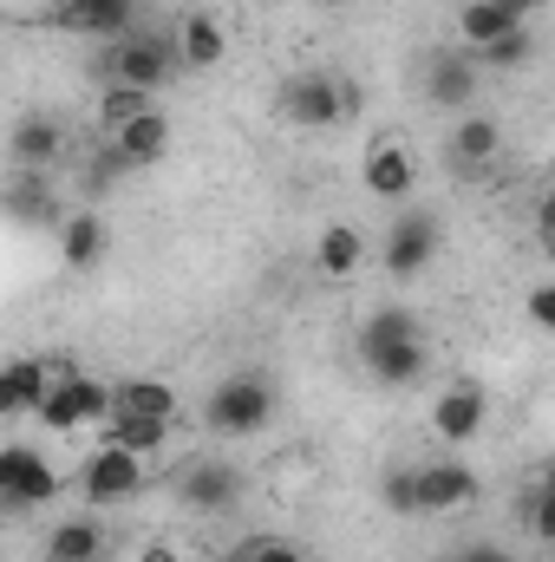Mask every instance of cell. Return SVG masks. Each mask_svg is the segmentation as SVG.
I'll return each instance as SVG.
<instances>
[{"mask_svg":"<svg viewBox=\"0 0 555 562\" xmlns=\"http://www.w3.org/2000/svg\"><path fill=\"white\" fill-rule=\"evenodd\" d=\"M105 557V524L99 517H66V524H53L46 530V562H99Z\"/></svg>","mask_w":555,"mask_h":562,"instance_id":"7402d4cb","label":"cell"},{"mask_svg":"<svg viewBox=\"0 0 555 562\" xmlns=\"http://www.w3.org/2000/svg\"><path fill=\"white\" fill-rule=\"evenodd\" d=\"M112 144H118V157H125L132 170H150V164H163V157H170V119L150 105L144 119L118 125V132H112Z\"/></svg>","mask_w":555,"mask_h":562,"instance_id":"44dd1931","label":"cell"},{"mask_svg":"<svg viewBox=\"0 0 555 562\" xmlns=\"http://www.w3.org/2000/svg\"><path fill=\"white\" fill-rule=\"evenodd\" d=\"M7 380H13V406H20V419H33V406L46 400V386L59 380V367H53V360H13Z\"/></svg>","mask_w":555,"mask_h":562,"instance_id":"4316f807","label":"cell"},{"mask_svg":"<svg viewBox=\"0 0 555 562\" xmlns=\"http://www.w3.org/2000/svg\"><path fill=\"white\" fill-rule=\"evenodd\" d=\"M229 562H307V550H301V543H287V537H249Z\"/></svg>","mask_w":555,"mask_h":562,"instance_id":"4dcf8cb0","label":"cell"},{"mask_svg":"<svg viewBox=\"0 0 555 562\" xmlns=\"http://www.w3.org/2000/svg\"><path fill=\"white\" fill-rule=\"evenodd\" d=\"M275 419V380L269 373H223L203 400V425L216 438H256Z\"/></svg>","mask_w":555,"mask_h":562,"instance_id":"3957f363","label":"cell"},{"mask_svg":"<svg viewBox=\"0 0 555 562\" xmlns=\"http://www.w3.org/2000/svg\"><path fill=\"white\" fill-rule=\"evenodd\" d=\"M112 413H138V419H177V393L163 380H112Z\"/></svg>","mask_w":555,"mask_h":562,"instance_id":"cb8c5ba5","label":"cell"},{"mask_svg":"<svg viewBox=\"0 0 555 562\" xmlns=\"http://www.w3.org/2000/svg\"><path fill=\"white\" fill-rule=\"evenodd\" d=\"M125 177H138V170L118 157V144H112V138H105L99 150H92V157H86V190H92V196H99V190H118Z\"/></svg>","mask_w":555,"mask_h":562,"instance_id":"f1b7e54d","label":"cell"},{"mask_svg":"<svg viewBox=\"0 0 555 562\" xmlns=\"http://www.w3.org/2000/svg\"><path fill=\"white\" fill-rule=\"evenodd\" d=\"M353 112H360V86L340 79V72H294L281 86V119L301 125V132H327Z\"/></svg>","mask_w":555,"mask_h":562,"instance_id":"277c9868","label":"cell"},{"mask_svg":"<svg viewBox=\"0 0 555 562\" xmlns=\"http://www.w3.org/2000/svg\"><path fill=\"white\" fill-rule=\"evenodd\" d=\"M438 249H444V229H438V216L406 210V216L386 229V249H380V262H386V276H393V281H412V276H424V269L438 262Z\"/></svg>","mask_w":555,"mask_h":562,"instance_id":"9c48e42d","label":"cell"},{"mask_svg":"<svg viewBox=\"0 0 555 562\" xmlns=\"http://www.w3.org/2000/svg\"><path fill=\"white\" fill-rule=\"evenodd\" d=\"M0 419H20V406H13V380H7V367H0Z\"/></svg>","mask_w":555,"mask_h":562,"instance_id":"d590c367","label":"cell"},{"mask_svg":"<svg viewBox=\"0 0 555 562\" xmlns=\"http://www.w3.org/2000/svg\"><path fill=\"white\" fill-rule=\"evenodd\" d=\"M177 504L196 510V517H223V510L242 504V471L223 464V458H196V464H183V477H177Z\"/></svg>","mask_w":555,"mask_h":562,"instance_id":"8fae6325","label":"cell"},{"mask_svg":"<svg viewBox=\"0 0 555 562\" xmlns=\"http://www.w3.org/2000/svg\"><path fill=\"white\" fill-rule=\"evenodd\" d=\"M471 59H477V72H523V66L536 59V33H530V26H510L503 40L477 46Z\"/></svg>","mask_w":555,"mask_h":562,"instance_id":"d4e9b609","label":"cell"},{"mask_svg":"<svg viewBox=\"0 0 555 562\" xmlns=\"http://www.w3.org/2000/svg\"><path fill=\"white\" fill-rule=\"evenodd\" d=\"M138 20L144 0H59V7H46V26L86 33V40H125V33H138Z\"/></svg>","mask_w":555,"mask_h":562,"instance_id":"30bf717a","label":"cell"},{"mask_svg":"<svg viewBox=\"0 0 555 562\" xmlns=\"http://www.w3.org/2000/svg\"><path fill=\"white\" fill-rule=\"evenodd\" d=\"M451 562H517V557H510L503 543H490V537H477V543H464V550H457Z\"/></svg>","mask_w":555,"mask_h":562,"instance_id":"836d02e7","label":"cell"},{"mask_svg":"<svg viewBox=\"0 0 555 562\" xmlns=\"http://www.w3.org/2000/svg\"><path fill=\"white\" fill-rule=\"evenodd\" d=\"M360 262H366V236H360L353 223H327L320 243H314V269H320L327 281H347Z\"/></svg>","mask_w":555,"mask_h":562,"instance_id":"603a6c76","label":"cell"},{"mask_svg":"<svg viewBox=\"0 0 555 562\" xmlns=\"http://www.w3.org/2000/svg\"><path fill=\"white\" fill-rule=\"evenodd\" d=\"M530 321L536 327H555V281H536L530 288Z\"/></svg>","mask_w":555,"mask_h":562,"instance_id":"d6a6232c","label":"cell"},{"mask_svg":"<svg viewBox=\"0 0 555 562\" xmlns=\"http://www.w3.org/2000/svg\"><path fill=\"white\" fill-rule=\"evenodd\" d=\"M170 46H177V66H183V72H216V66L229 59V33H223V20L203 13V7L177 20Z\"/></svg>","mask_w":555,"mask_h":562,"instance_id":"2e32d148","label":"cell"},{"mask_svg":"<svg viewBox=\"0 0 555 562\" xmlns=\"http://www.w3.org/2000/svg\"><path fill=\"white\" fill-rule=\"evenodd\" d=\"M105 419H112V380H92V373H59L46 386V400L33 406V425H46V431H86Z\"/></svg>","mask_w":555,"mask_h":562,"instance_id":"5b68a950","label":"cell"},{"mask_svg":"<svg viewBox=\"0 0 555 562\" xmlns=\"http://www.w3.org/2000/svg\"><path fill=\"white\" fill-rule=\"evenodd\" d=\"M523 524H530V537H536V543H555V491L543 484V477L523 491Z\"/></svg>","mask_w":555,"mask_h":562,"instance_id":"f546056e","label":"cell"},{"mask_svg":"<svg viewBox=\"0 0 555 562\" xmlns=\"http://www.w3.org/2000/svg\"><path fill=\"white\" fill-rule=\"evenodd\" d=\"M510 26H517V20H510L497 0H464V7H457V40H464L471 53H477V46H490V40H503Z\"/></svg>","mask_w":555,"mask_h":562,"instance_id":"484cf974","label":"cell"},{"mask_svg":"<svg viewBox=\"0 0 555 562\" xmlns=\"http://www.w3.org/2000/svg\"><path fill=\"white\" fill-rule=\"evenodd\" d=\"M490 419V400L477 393V386H444L438 393V406H431V431L444 438V445H471L477 431Z\"/></svg>","mask_w":555,"mask_h":562,"instance_id":"d6986e66","label":"cell"},{"mask_svg":"<svg viewBox=\"0 0 555 562\" xmlns=\"http://www.w3.org/2000/svg\"><path fill=\"white\" fill-rule=\"evenodd\" d=\"M360 183H366V196H380V203H406L418 190V157L399 138H373L366 157H360Z\"/></svg>","mask_w":555,"mask_h":562,"instance_id":"7c38bea8","label":"cell"},{"mask_svg":"<svg viewBox=\"0 0 555 562\" xmlns=\"http://www.w3.org/2000/svg\"><path fill=\"white\" fill-rule=\"evenodd\" d=\"M144 484H150L144 458L118 451V445H92V458L79 464V497H86V510H118V504L138 497Z\"/></svg>","mask_w":555,"mask_h":562,"instance_id":"8992f818","label":"cell"},{"mask_svg":"<svg viewBox=\"0 0 555 562\" xmlns=\"http://www.w3.org/2000/svg\"><path fill=\"white\" fill-rule=\"evenodd\" d=\"M7 157H13V170H53V164L66 157V125L46 119V112L13 119V132H7Z\"/></svg>","mask_w":555,"mask_h":562,"instance_id":"ac0fdd59","label":"cell"},{"mask_svg":"<svg viewBox=\"0 0 555 562\" xmlns=\"http://www.w3.org/2000/svg\"><path fill=\"white\" fill-rule=\"evenodd\" d=\"M497 157H503V125H497V119L464 112V119L451 125V138H444V164H451L457 177H484V170H497Z\"/></svg>","mask_w":555,"mask_h":562,"instance_id":"4fadbf2b","label":"cell"},{"mask_svg":"<svg viewBox=\"0 0 555 562\" xmlns=\"http://www.w3.org/2000/svg\"><path fill=\"white\" fill-rule=\"evenodd\" d=\"M497 7H503V13H510L517 26H530V20H536V13H543L550 0H497Z\"/></svg>","mask_w":555,"mask_h":562,"instance_id":"e575fe53","label":"cell"},{"mask_svg":"<svg viewBox=\"0 0 555 562\" xmlns=\"http://www.w3.org/2000/svg\"><path fill=\"white\" fill-rule=\"evenodd\" d=\"M386 510H393V517H418V497H412V464H399V471L386 477Z\"/></svg>","mask_w":555,"mask_h":562,"instance_id":"1f68e13d","label":"cell"},{"mask_svg":"<svg viewBox=\"0 0 555 562\" xmlns=\"http://www.w3.org/2000/svg\"><path fill=\"white\" fill-rule=\"evenodd\" d=\"M59 269L66 276H92L99 262H105V249H112V229H105V216L99 210H79V216H59Z\"/></svg>","mask_w":555,"mask_h":562,"instance_id":"e0dca14e","label":"cell"},{"mask_svg":"<svg viewBox=\"0 0 555 562\" xmlns=\"http://www.w3.org/2000/svg\"><path fill=\"white\" fill-rule=\"evenodd\" d=\"M353 353H360V367L380 380V386H412L418 373H424V327H418L412 307H373L366 321H360V340H353Z\"/></svg>","mask_w":555,"mask_h":562,"instance_id":"6da1fadb","label":"cell"},{"mask_svg":"<svg viewBox=\"0 0 555 562\" xmlns=\"http://www.w3.org/2000/svg\"><path fill=\"white\" fill-rule=\"evenodd\" d=\"M157 99L150 92H132V86H99V132L112 138L118 125H132V119H144Z\"/></svg>","mask_w":555,"mask_h":562,"instance_id":"83f0119b","label":"cell"},{"mask_svg":"<svg viewBox=\"0 0 555 562\" xmlns=\"http://www.w3.org/2000/svg\"><path fill=\"white\" fill-rule=\"evenodd\" d=\"M59 491H66V484H59V471H53L46 451H33L26 438L0 445V504H7V510H39V504H53Z\"/></svg>","mask_w":555,"mask_h":562,"instance_id":"52a82bcc","label":"cell"},{"mask_svg":"<svg viewBox=\"0 0 555 562\" xmlns=\"http://www.w3.org/2000/svg\"><path fill=\"white\" fill-rule=\"evenodd\" d=\"M477 86H484V72H477V59L471 53H431L424 59V99L438 105V112H471V99H477Z\"/></svg>","mask_w":555,"mask_h":562,"instance_id":"9a60e30c","label":"cell"},{"mask_svg":"<svg viewBox=\"0 0 555 562\" xmlns=\"http://www.w3.org/2000/svg\"><path fill=\"white\" fill-rule=\"evenodd\" d=\"M183 66H177V46H170V33H125V40H105V53H99V66H92V79L99 86H132V92H163L170 79H177Z\"/></svg>","mask_w":555,"mask_h":562,"instance_id":"7a4b0ae2","label":"cell"},{"mask_svg":"<svg viewBox=\"0 0 555 562\" xmlns=\"http://www.w3.org/2000/svg\"><path fill=\"white\" fill-rule=\"evenodd\" d=\"M0 216L20 223V229H59L53 177H46V170H13V177L0 183Z\"/></svg>","mask_w":555,"mask_h":562,"instance_id":"5bb4252c","label":"cell"},{"mask_svg":"<svg viewBox=\"0 0 555 562\" xmlns=\"http://www.w3.org/2000/svg\"><path fill=\"white\" fill-rule=\"evenodd\" d=\"M138 562H183V557H177L170 543H144V550H138Z\"/></svg>","mask_w":555,"mask_h":562,"instance_id":"8d00e7d4","label":"cell"},{"mask_svg":"<svg viewBox=\"0 0 555 562\" xmlns=\"http://www.w3.org/2000/svg\"><path fill=\"white\" fill-rule=\"evenodd\" d=\"M92 438L99 445H118V451H132V458H157L163 445H170V419H138V413H112L105 425H92Z\"/></svg>","mask_w":555,"mask_h":562,"instance_id":"ffe728a7","label":"cell"},{"mask_svg":"<svg viewBox=\"0 0 555 562\" xmlns=\"http://www.w3.org/2000/svg\"><path fill=\"white\" fill-rule=\"evenodd\" d=\"M412 497L418 517H451V510H471L484 497V477L464 458H431V464H412Z\"/></svg>","mask_w":555,"mask_h":562,"instance_id":"ba28073f","label":"cell"}]
</instances>
